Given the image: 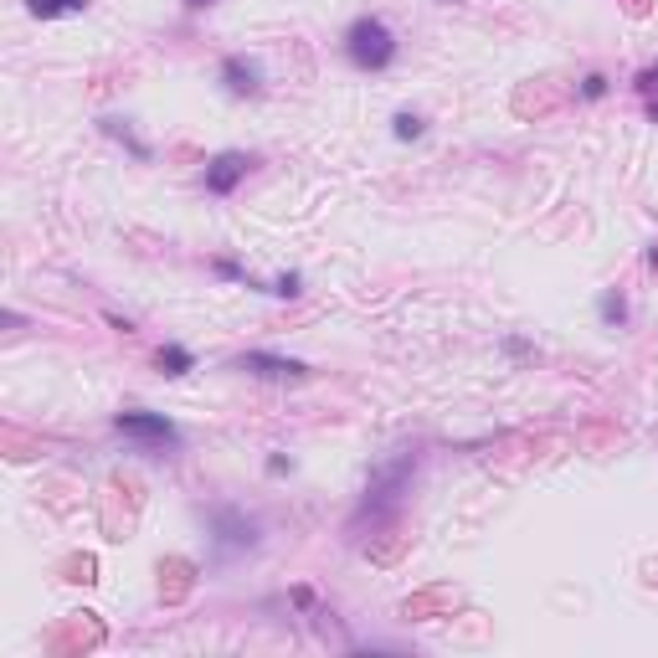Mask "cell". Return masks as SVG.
I'll use <instances>...</instances> for the list:
<instances>
[{"label":"cell","instance_id":"1","mask_svg":"<svg viewBox=\"0 0 658 658\" xmlns=\"http://www.w3.org/2000/svg\"><path fill=\"white\" fill-rule=\"evenodd\" d=\"M345 57H350V67H360V72H386V67L396 62V36H391V26H386L381 16L350 21V31H345Z\"/></svg>","mask_w":658,"mask_h":658},{"label":"cell","instance_id":"2","mask_svg":"<svg viewBox=\"0 0 658 658\" xmlns=\"http://www.w3.org/2000/svg\"><path fill=\"white\" fill-rule=\"evenodd\" d=\"M206 525H211V551H216V561L258 551V520H252L247 509H237V504H216L211 515H206Z\"/></svg>","mask_w":658,"mask_h":658},{"label":"cell","instance_id":"3","mask_svg":"<svg viewBox=\"0 0 658 658\" xmlns=\"http://www.w3.org/2000/svg\"><path fill=\"white\" fill-rule=\"evenodd\" d=\"M412 453H401L396 463H386L376 479H371V489H365V499H360V509H355V525L360 520H386L391 509L401 504V489H407V473H412Z\"/></svg>","mask_w":658,"mask_h":658},{"label":"cell","instance_id":"4","mask_svg":"<svg viewBox=\"0 0 658 658\" xmlns=\"http://www.w3.org/2000/svg\"><path fill=\"white\" fill-rule=\"evenodd\" d=\"M114 432H124L129 443H139L144 453H160V448H175V443H180L175 422L160 417V412H119V417H114Z\"/></svg>","mask_w":658,"mask_h":658},{"label":"cell","instance_id":"5","mask_svg":"<svg viewBox=\"0 0 658 658\" xmlns=\"http://www.w3.org/2000/svg\"><path fill=\"white\" fill-rule=\"evenodd\" d=\"M237 371L258 376V381H283V386L309 381V365H304V360H283V355H268V350H247V355H237Z\"/></svg>","mask_w":658,"mask_h":658},{"label":"cell","instance_id":"6","mask_svg":"<svg viewBox=\"0 0 658 658\" xmlns=\"http://www.w3.org/2000/svg\"><path fill=\"white\" fill-rule=\"evenodd\" d=\"M247 165H252V155H242V150H222L211 165H206V191L211 196H232L237 186H242V175H247Z\"/></svg>","mask_w":658,"mask_h":658},{"label":"cell","instance_id":"7","mask_svg":"<svg viewBox=\"0 0 658 658\" xmlns=\"http://www.w3.org/2000/svg\"><path fill=\"white\" fill-rule=\"evenodd\" d=\"M222 88L232 98H258L263 93V67L252 62V57H242V52L222 57Z\"/></svg>","mask_w":658,"mask_h":658},{"label":"cell","instance_id":"8","mask_svg":"<svg viewBox=\"0 0 658 658\" xmlns=\"http://www.w3.org/2000/svg\"><path fill=\"white\" fill-rule=\"evenodd\" d=\"M26 11L42 21H57V16H83L88 0H26Z\"/></svg>","mask_w":658,"mask_h":658},{"label":"cell","instance_id":"9","mask_svg":"<svg viewBox=\"0 0 658 658\" xmlns=\"http://www.w3.org/2000/svg\"><path fill=\"white\" fill-rule=\"evenodd\" d=\"M103 134H114V139H124L134 160H150V144H144V139H134V129H129V119H103Z\"/></svg>","mask_w":658,"mask_h":658},{"label":"cell","instance_id":"10","mask_svg":"<svg viewBox=\"0 0 658 658\" xmlns=\"http://www.w3.org/2000/svg\"><path fill=\"white\" fill-rule=\"evenodd\" d=\"M191 365H196V355H191L186 345H165V350H160V371H165V376H186Z\"/></svg>","mask_w":658,"mask_h":658},{"label":"cell","instance_id":"11","mask_svg":"<svg viewBox=\"0 0 658 658\" xmlns=\"http://www.w3.org/2000/svg\"><path fill=\"white\" fill-rule=\"evenodd\" d=\"M597 314H602V324H607V329H617V324L628 319V299H623V294H602Z\"/></svg>","mask_w":658,"mask_h":658},{"label":"cell","instance_id":"12","mask_svg":"<svg viewBox=\"0 0 658 658\" xmlns=\"http://www.w3.org/2000/svg\"><path fill=\"white\" fill-rule=\"evenodd\" d=\"M422 129H427V124H422L417 114H396V119H391V134H396L401 144H407V139H422Z\"/></svg>","mask_w":658,"mask_h":658},{"label":"cell","instance_id":"13","mask_svg":"<svg viewBox=\"0 0 658 658\" xmlns=\"http://www.w3.org/2000/svg\"><path fill=\"white\" fill-rule=\"evenodd\" d=\"M268 294H278V299H299V294H304V278H299V273H283V278L268 288Z\"/></svg>","mask_w":658,"mask_h":658},{"label":"cell","instance_id":"14","mask_svg":"<svg viewBox=\"0 0 658 658\" xmlns=\"http://www.w3.org/2000/svg\"><path fill=\"white\" fill-rule=\"evenodd\" d=\"M216 278H232V283H242V278H247V268H242L237 258H216Z\"/></svg>","mask_w":658,"mask_h":658},{"label":"cell","instance_id":"15","mask_svg":"<svg viewBox=\"0 0 658 658\" xmlns=\"http://www.w3.org/2000/svg\"><path fill=\"white\" fill-rule=\"evenodd\" d=\"M638 88H643V93H648V103H653V98H658V62H653V67H643V72H638Z\"/></svg>","mask_w":658,"mask_h":658},{"label":"cell","instance_id":"16","mask_svg":"<svg viewBox=\"0 0 658 658\" xmlns=\"http://www.w3.org/2000/svg\"><path fill=\"white\" fill-rule=\"evenodd\" d=\"M607 93V78L602 72H592V78H581V98H602Z\"/></svg>","mask_w":658,"mask_h":658},{"label":"cell","instance_id":"17","mask_svg":"<svg viewBox=\"0 0 658 658\" xmlns=\"http://www.w3.org/2000/svg\"><path fill=\"white\" fill-rule=\"evenodd\" d=\"M288 468H294V463H288L283 453H273V458H268V473H273V479H283V473H288Z\"/></svg>","mask_w":658,"mask_h":658},{"label":"cell","instance_id":"18","mask_svg":"<svg viewBox=\"0 0 658 658\" xmlns=\"http://www.w3.org/2000/svg\"><path fill=\"white\" fill-rule=\"evenodd\" d=\"M186 6H191V11H201V6H211V0H186Z\"/></svg>","mask_w":658,"mask_h":658},{"label":"cell","instance_id":"19","mask_svg":"<svg viewBox=\"0 0 658 658\" xmlns=\"http://www.w3.org/2000/svg\"><path fill=\"white\" fill-rule=\"evenodd\" d=\"M648 114H653V124H658V98H653V103H648Z\"/></svg>","mask_w":658,"mask_h":658}]
</instances>
